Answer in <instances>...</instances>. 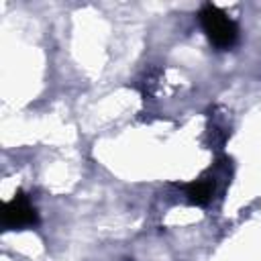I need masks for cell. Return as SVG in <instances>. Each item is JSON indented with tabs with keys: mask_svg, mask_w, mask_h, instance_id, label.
Instances as JSON below:
<instances>
[{
	"mask_svg": "<svg viewBox=\"0 0 261 261\" xmlns=\"http://www.w3.org/2000/svg\"><path fill=\"white\" fill-rule=\"evenodd\" d=\"M212 194V188L210 184L206 181H196V184H190L188 186V196L192 202H198V204H204Z\"/></svg>",
	"mask_w": 261,
	"mask_h": 261,
	"instance_id": "3",
	"label": "cell"
},
{
	"mask_svg": "<svg viewBox=\"0 0 261 261\" xmlns=\"http://www.w3.org/2000/svg\"><path fill=\"white\" fill-rule=\"evenodd\" d=\"M2 222L8 228H20L37 222V210L22 192H16L12 200L2 206Z\"/></svg>",
	"mask_w": 261,
	"mask_h": 261,
	"instance_id": "2",
	"label": "cell"
},
{
	"mask_svg": "<svg viewBox=\"0 0 261 261\" xmlns=\"http://www.w3.org/2000/svg\"><path fill=\"white\" fill-rule=\"evenodd\" d=\"M200 24H202L206 37L216 47H230L237 41V35H239L237 22L230 16H226L214 4H204L202 6V10H200Z\"/></svg>",
	"mask_w": 261,
	"mask_h": 261,
	"instance_id": "1",
	"label": "cell"
}]
</instances>
